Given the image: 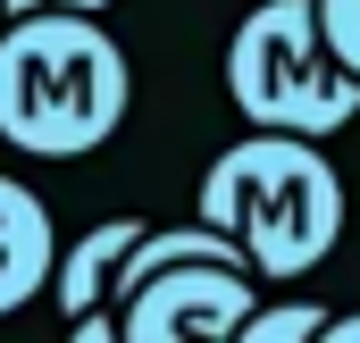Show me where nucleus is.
<instances>
[{"instance_id": "7", "label": "nucleus", "mask_w": 360, "mask_h": 343, "mask_svg": "<svg viewBox=\"0 0 360 343\" xmlns=\"http://www.w3.org/2000/svg\"><path fill=\"white\" fill-rule=\"evenodd\" d=\"M319 327H327L319 302H276V310H252V318H243V343H293V335L310 343Z\"/></svg>"}, {"instance_id": "4", "label": "nucleus", "mask_w": 360, "mask_h": 343, "mask_svg": "<svg viewBox=\"0 0 360 343\" xmlns=\"http://www.w3.org/2000/svg\"><path fill=\"white\" fill-rule=\"evenodd\" d=\"M252 268L243 259H168L117 302L126 343H235L252 318Z\"/></svg>"}, {"instance_id": "6", "label": "nucleus", "mask_w": 360, "mask_h": 343, "mask_svg": "<svg viewBox=\"0 0 360 343\" xmlns=\"http://www.w3.org/2000/svg\"><path fill=\"white\" fill-rule=\"evenodd\" d=\"M134 235H143V218H101L92 235L76 243H59V268H51V293H59V310L68 318H117L109 310V285H117V259L134 252Z\"/></svg>"}, {"instance_id": "8", "label": "nucleus", "mask_w": 360, "mask_h": 343, "mask_svg": "<svg viewBox=\"0 0 360 343\" xmlns=\"http://www.w3.org/2000/svg\"><path fill=\"white\" fill-rule=\"evenodd\" d=\"M310 8H319V34H327V51H335V59L360 76V0H310Z\"/></svg>"}, {"instance_id": "5", "label": "nucleus", "mask_w": 360, "mask_h": 343, "mask_svg": "<svg viewBox=\"0 0 360 343\" xmlns=\"http://www.w3.org/2000/svg\"><path fill=\"white\" fill-rule=\"evenodd\" d=\"M51 268H59L51 209L34 201V184L0 176V318H8V310H25L34 293H51Z\"/></svg>"}, {"instance_id": "10", "label": "nucleus", "mask_w": 360, "mask_h": 343, "mask_svg": "<svg viewBox=\"0 0 360 343\" xmlns=\"http://www.w3.org/2000/svg\"><path fill=\"white\" fill-rule=\"evenodd\" d=\"M25 8H42V0H0V25H8V17H25Z\"/></svg>"}, {"instance_id": "1", "label": "nucleus", "mask_w": 360, "mask_h": 343, "mask_svg": "<svg viewBox=\"0 0 360 343\" xmlns=\"http://www.w3.org/2000/svg\"><path fill=\"white\" fill-rule=\"evenodd\" d=\"M134 109V67L101 8H25L0 25V143L25 160H84Z\"/></svg>"}, {"instance_id": "2", "label": "nucleus", "mask_w": 360, "mask_h": 343, "mask_svg": "<svg viewBox=\"0 0 360 343\" xmlns=\"http://www.w3.org/2000/svg\"><path fill=\"white\" fill-rule=\"evenodd\" d=\"M218 235H235L243 268L260 276H310L344 243V176L319 151V134L252 126L201 168V209Z\"/></svg>"}, {"instance_id": "3", "label": "nucleus", "mask_w": 360, "mask_h": 343, "mask_svg": "<svg viewBox=\"0 0 360 343\" xmlns=\"http://www.w3.org/2000/svg\"><path fill=\"white\" fill-rule=\"evenodd\" d=\"M226 101H235L243 126L319 134L327 143L335 126L360 117V76L327 51L310 0H260L226 34Z\"/></svg>"}, {"instance_id": "9", "label": "nucleus", "mask_w": 360, "mask_h": 343, "mask_svg": "<svg viewBox=\"0 0 360 343\" xmlns=\"http://www.w3.org/2000/svg\"><path fill=\"white\" fill-rule=\"evenodd\" d=\"M319 343H360V318H335V310H327V327H319Z\"/></svg>"}, {"instance_id": "11", "label": "nucleus", "mask_w": 360, "mask_h": 343, "mask_svg": "<svg viewBox=\"0 0 360 343\" xmlns=\"http://www.w3.org/2000/svg\"><path fill=\"white\" fill-rule=\"evenodd\" d=\"M59 8H101V17H109V8H117V0H59Z\"/></svg>"}]
</instances>
